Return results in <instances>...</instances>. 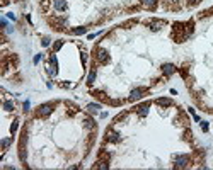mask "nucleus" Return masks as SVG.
<instances>
[{"label":"nucleus","instance_id":"f257e3e1","mask_svg":"<svg viewBox=\"0 0 213 170\" xmlns=\"http://www.w3.org/2000/svg\"><path fill=\"white\" fill-rule=\"evenodd\" d=\"M94 58H96V61L99 65H106L109 61V55H108V51L104 48H97L94 51Z\"/></svg>","mask_w":213,"mask_h":170},{"label":"nucleus","instance_id":"f03ea898","mask_svg":"<svg viewBox=\"0 0 213 170\" xmlns=\"http://www.w3.org/2000/svg\"><path fill=\"white\" fill-rule=\"evenodd\" d=\"M189 162H191V158L188 155H181V156L176 158V167H186Z\"/></svg>","mask_w":213,"mask_h":170},{"label":"nucleus","instance_id":"7ed1b4c3","mask_svg":"<svg viewBox=\"0 0 213 170\" xmlns=\"http://www.w3.org/2000/svg\"><path fill=\"white\" fill-rule=\"evenodd\" d=\"M51 107H53L51 104H43V106L38 107V114L39 116H48V114H51V111H53Z\"/></svg>","mask_w":213,"mask_h":170},{"label":"nucleus","instance_id":"20e7f679","mask_svg":"<svg viewBox=\"0 0 213 170\" xmlns=\"http://www.w3.org/2000/svg\"><path fill=\"white\" fill-rule=\"evenodd\" d=\"M142 7L145 10H155L157 9V0H142Z\"/></svg>","mask_w":213,"mask_h":170},{"label":"nucleus","instance_id":"39448f33","mask_svg":"<svg viewBox=\"0 0 213 170\" xmlns=\"http://www.w3.org/2000/svg\"><path fill=\"white\" fill-rule=\"evenodd\" d=\"M53 7L58 12H63V10H67V2L65 0H53Z\"/></svg>","mask_w":213,"mask_h":170},{"label":"nucleus","instance_id":"423d86ee","mask_svg":"<svg viewBox=\"0 0 213 170\" xmlns=\"http://www.w3.org/2000/svg\"><path fill=\"white\" fill-rule=\"evenodd\" d=\"M162 72H164L165 75H172L176 72V66L174 65H164V66H162Z\"/></svg>","mask_w":213,"mask_h":170},{"label":"nucleus","instance_id":"0eeeda50","mask_svg":"<svg viewBox=\"0 0 213 170\" xmlns=\"http://www.w3.org/2000/svg\"><path fill=\"white\" fill-rule=\"evenodd\" d=\"M143 92H145V89H135V90L131 92V97H130V99H131V100H135V99H140Z\"/></svg>","mask_w":213,"mask_h":170},{"label":"nucleus","instance_id":"6e6552de","mask_svg":"<svg viewBox=\"0 0 213 170\" xmlns=\"http://www.w3.org/2000/svg\"><path fill=\"white\" fill-rule=\"evenodd\" d=\"M87 111L91 114H96V112H99V106H97V104H89V106H87Z\"/></svg>","mask_w":213,"mask_h":170},{"label":"nucleus","instance_id":"1a4fd4ad","mask_svg":"<svg viewBox=\"0 0 213 170\" xmlns=\"http://www.w3.org/2000/svg\"><path fill=\"white\" fill-rule=\"evenodd\" d=\"M85 31H87V27H78V29H72V31H70V34H84V33H85Z\"/></svg>","mask_w":213,"mask_h":170},{"label":"nucleus","instance_id":"9d476101","mask_svg":"<svg viewBox=\"0 0 213 170\" xmlns=\"http://www.w3.org/2000/svg\"><path fill=\"white\" fill-rule=\"evenodd\" d=\"M157 104H164V106H171L169 99H157Z\"/></svg>","mask_w":213,"mask_h":170},{"label":"nucleus","instance_id":"9b49d317","mask_svg":"<svg viewBox=\"0 0 213 170\" xmlns=\"http://www.w3.org/2000/svg\"><path fill=\"white\" fill-rule=\"evenodd\" d=\"M208 128H210V126H208V123H206V121H203V123H201V129L206 133V131H208Z\"/></svg>","mask_w":213,"mask_h":170},{"label":"nucleus","instance_id":"f8f14e48","mask_svg":"<svg viewBox=\"0 0 213 170\" xmlns=\"http://www.w3.org/2000/svg\"><path fill=\"white\" fill-rule=\"evenodd\" d=\"M41 44H43V46H48V44H50V39H48V38H44V39H43V43H41Z\"/></svg>","mask_w":213,"mask_h":170}]
</instances>
